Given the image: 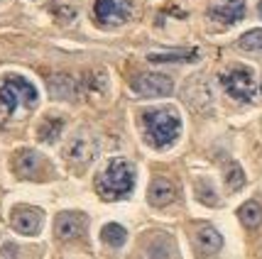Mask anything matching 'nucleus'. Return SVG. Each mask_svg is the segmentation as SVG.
Instances as JSON below:
<instances>
[{
	"instance_id": "1",
	"label": "nucleus",
	"mask_w": 262,
	"mask_h": 259,
	"mask_svg": "<svg viewBox=\"0 0 262 259\" xmlns=\"http://www.w3.org/2000/svg\"><path fill=\"white\" fill-rule=\"evenodd\" d=\"M133 186H135V171H133V164L125 159H113L96 183L101 198H105V201L125 198V196H130Z\"/></svg>"
},
{
	"instance_id": "2",
	"label": "nucleus",
	"mask_w": 262,
	"mask_h": 259,
	"mask_svg": "<svg viewBox=\"0 0 262 259\" xmlns=\"http://www.w3.org/2000/svg\"><path fill=\"white\" fill-rule=\"evenodd\" d=\"M142 132L152 147H169L182 132V120L174 110H147L142 113Z\"/></svg>"
},
{
	"instance_id": "3",
	"label": "nucleus",
	"mask_w": 262,
	"mask_h": 259,
	"mask_svg": "<svg viewBox=\"0 0 262 259\" xmlns=\"http://www.w3.org/2000/svg\"><path fill=\"white\" fill-rule=\"evenodd\" d=\"M37 103V88L23 76H8L0 81V110L12 115L17 110H30Z\"/></svg>"
},
{
	"instance_id": "4",
	"label": "nucleus",
	"mask_w": 262,
	"mask_h": 259,
	"mask_svg": "<svg viewBox=\"0 0 262 259\" xmlns=\"http://www.w3.org/2000/svg\"><path fill=\"white\" fill-rule=\"evenodd\" d=\"M221 83H223V88L228 93L230 98H235L240 103H252L255 101V76H252L250 68L245 66H238V68H230L226 71L223 76H221Z\"/></svg>"
},
{
	"instance_id": "5",
	"label": "nucleus",
	"mask_w": 262,
	"mask_h": 259,
	"mask_svg": "<svg viewBox=\"0 0 262 259\" xmlns=\"http://www.w3.org/2000/svg\"><path fill=\"white\" fill-rule=\"evenodd\" d=\"M133 15V3L130 0H96L93 5V17L103 27H118L125 25Z\"/></svg>"
},
{
	"instance_id": "6",
	"label": "nucleus",
	"mask_w": 262,
	"mask_h": 259,
	"mask_svg": "<svg viewBox=\"0 0 262 259\" xmlns=\"http://www.w3.org/2000/svg\"><path fill=\"white\" fill-rule=\"evenodd\" d=\"M133 90L142 98H160V96H169L174 90V83L162 74H142L133 81Z\"/></svg>"
},
{
	"instance_id": "7",
	"label": "nucleus",
	"mask_w": 262,
	"mask_h": 259,
	"mask_svg": "<svg viewBox=\"0 0 262 259\" xmlns=\"http://www.w3.org/2000/svg\"><path fill=\"white\" fill-rule=\"evenodd\" d=\"M208 15L216 25L230 27V25L240 22L245 17V0H218Z\"/></svg>"
},
{
	"instance_id": "8",
	"label": "nucleus",
	"mask_w": 262,
	"mask_h": 259,
	"mask_svg": "<svg viewBox=\"0 0 262 259\" xmlns=\"http://www.w3.org/2000/svg\"><path fill=\"white\" fill-rule=\"evenodd\" d=\"M12 227L23 235H37L42 227V210L30 205H17L12 210Z\"/></svg>"
},
{
	"instance_id": "9",
	"label": "nucleus",
	"mask_w": 262,
	"mask_h": 259,
	"mask_svg": "<svg viewBox=\"0 0 262 259\" xmlns=\"http://www.w3.org/2000/svg\"><path fill=\"white\" fill-rule=\"evenodd\" d=\"M86 223H89L86 215L67 210V213H59L57 223H54V232H57L59 240H76L86 230Z\"/></svg>"
},
{
	"instance_id": "10",
	"label": "nucleus",
	"mask_w": 262,
	"mask_h": 259,
	"mask_svg": "<svg viewBox=\"0 0 262 259\" xmlns=\"http://www.w3.org/2000/svg\"><path fill=\"white\" fill-rule=\"evenodd\" d=\"M93 154H96V145H93L86 135H76L74 139H71V145L67 147V159L71 161V164L81 167V169L91 161Z\"/></svg>"
},
{
	"instance_id": "11",
	"label": "nucleus",
	"mask_w": 262,
	"mask_h": 259,
	"mask_svg": "<svg viewBox=\"0 0 262 259\" xmlns=\"http://www.w3.org/2000/svg\"><path fill=\"white\" fill-rule=\"evenodd\" d=\"M194 247L201 257H213L218 249L223 247V237L218 235V230H213L211 225L199 227V232L194 237Z\"/></svg>"
},
{
	"instance_id": "12",
	"label": "nucleus",
	"mask_w": 262,
	"mask_h": 259,
	"mask_svg": "<svg viewBox=\"0 0 262 259\" xmlns=\"http://www.w3.org/2000/svg\"><path fill=\"white\" fill-rule=\"evenodd\" d=\"M39 167H42V159H39V154L32 152V149H25V152H20V154L15 157V171H17V176H23V179L37 176Z\"/></svg>"
},
{
	"instance_id": "13",
	"label": "nucleus",
	"mask_w": 262,
	"mask_h": 259,
	"mask_svg": "<svg viewBox=\"0 0 262 259\" xmlns=\"http://www.w3.org/2000/svg\"><path fill=\"white\" fill-rule=\"evenodd\" d=\"M147 196L152 205H169L174 201V196H177V189H174V183L169 179H155Z\"/></svg>"
},
{
	"instance_id": "14",
	"label": "nucleus",
	"mask_w": 262,
	"mask_h": 259,
	"mask_svg": "<svg viewBox=\"0 0 262 259\" xmlns=\"http://www.w3.org/2000/svg\"><path fill=\"white\" fill-rule=\"evenodd\" d=\"M152 64H179V61H194L199 59V49H182V52H160V54H149Z\"/></svg>"
},
{
	"instance_id": "15",
	"label": "nucleus",
	"mask_w": 262,
	"mask_h": 259,
	"mask_svg": "<svg viewBox=\"0 0 262 259\" xmlns=\"http://www.w3.org/2000/svg\"><path fill=\"white\" fill-rule=\"evenodd\" d=\"M238 218H240V223L245 227H260L262 225V208L257 205V203H245V205H240V210H238Z\"/></svg>"
},
{
	"instance_id": "16",
	"label": "nucleus",
	"mask_w": 262,
	"mask_h": 259,
	"mask_svg": "<svg viewBox=\"0 0 262 259\" xmlns=\"http://www.w3.org/2000/svg\"><path fill=\"white\" fill-rule=\"evenodd\" d=\"M74 90H76V83L69 76H52L49 79V93L54 98H71Z\"/></svg>"
},
{
	"instance_id": "17",
	"label": "nucleus",
	"mask_w": 262,
	"mask_h": 259,
	"mask_svg": "<svg viewBox=\"0 0 262 259\" xmlns=\"http://www.w3.org/2000/svg\"><path fill=\"white\" fill-rule=\"evenodd\" d=\"M61 130H64V120L61 117H47L45 123L39 125V132L37 135H39L42 142H57Z\"/></svg>"
},
{
	"instance_id": "18",
	"label": "nucleus",
	"mask_w": 262,
	"mask_h": 259,
	"mask_svg": "<svg viewBox=\"0 0 262 259\" xmlns=\"http://www.w3.org/2000/svg\"><path fill=\"white\" fill-rule=\"evenodd\" d=\"M125 227L123 225H118V223H108V225L101 230V240L108 245V247H120L123 242H125Z\"/></svg>"
},
{
	"instance_id": "19",
	"label": "nucleus",
	"mask_w": 262,
	"mask_h": 259,
	"mask_svg": "<svg viewBox=\"0 0 262 259\" xmlns=\"http://www.w3.org/2000/svg\"><path fill=\"white\" fill-rule=\"evenodd\" d=\"M238 46L245 52H262V30H250L238 39Z\"/></svg>"
},
{
	"instance_id": "20",
	"label": "nucleus",
	"mask_w": 262,
	"mask_h": 259,
	"mask_svg": "<svg viewBox=\"0 0 262 259\" xmlns=\"http://www.w3.org/2000/svg\"><path fill=\"white\" fill-rule=\"evenodd\" d=\"M196 196H199V201L206 203V205H216L218 203V196H216V191L211 189L208 181H199V183H196Z\"/></svg>"
},
{
	"instance_id": "21",
	"label": "nucleus",
	"mask_w": 262,
	"mask_h": 259,
	"mask_svg": "<svg viewBox=\"0 0 262 259\" xmlns=\"http://www.w3.org/2000/svg\"><path fill=\"white\" fill-rule=\"evenodd\" d=\"M226 183H228L230 191H238L240 186L245 183V174L238 164H228V174H226Z\"/></svg>"
},
{
	"instance_id": "22",
	"label": "nucleus",
	"mask_w": 262,
	"mask_h": 259,
	"mask_svg": "<svg viewBox=\"0 0 262 259\" xmlns=\"http://www.w3.org/2000/svg\"><path fill=\"white\" fill-rule=\"evenodd\" d=\"M169 254H171V247L167 245V242H162V247L157 245V242L149 247V257L152 259H169Z\"/></svg>"
},
{
	"instance_id": "23",
	"label": "nucleus",
	"mask_w": 262,
	"mask_h": 259,
	"mask_svg": "<svg viewBox=\"0 0 262 259\" xmlns=\"http://www.w3.org/2000/svg\"><path fill=\"white\" fill-rule=\"evenodd\" d=\"M260 15H262V3H260Z\"/></svg>"
}]
</instances>
